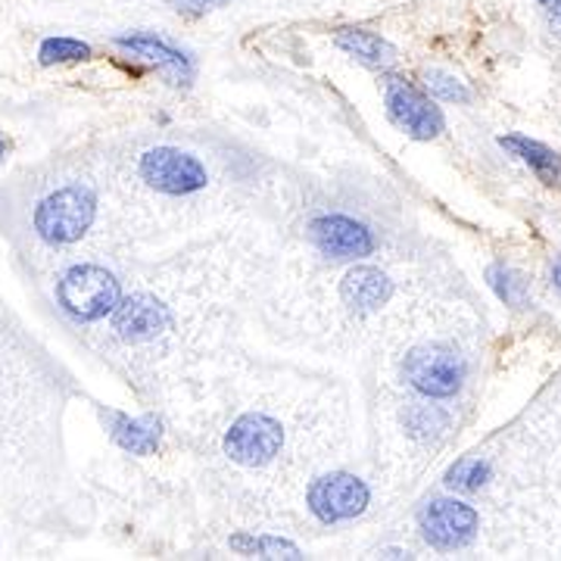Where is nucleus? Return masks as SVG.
I'll list each match as a JSON object with an SVG mask.
<instances>
[{
	"instance_id": "6",
	"label": "nucleus",
	"mask_w": 561,
	"mask_h": 561,
	"mask_svg": "<svg viewBox=\"0 0 561 561\" xmlns=\"http://www.w3.org/2000/svg\"><path fill=\"white\" fill-rule=\"evenodd\" d=\"M284 434L280 424L268 415L250 412L231 424L228 437H225V453L228 459L238 461L243 468H262L278 456Z\"/></svg>"
},
{
	"instance_id": "15",
	"label": "nucleus",
	"mask_w": 561,
	"mask_h": 561,
	"mask_svg": "<svg viewBox=\"0 0 561 561\" xmlns=\"http://www.w3.org/2000/svg\"><path fill=\"white\" fill-rule=\"evenodd\" d=\"M334 41H337L341 50H346L350 57H356V60L371 66V69H390L397 62V50L383 38H378V35L365 32V28H343V32H337Z\"/></svg>"
},
{
	"instance_id": "19",
	"label": "nucleus",
	"mask_w": 561,
	"mask_h": 561,
	"mask_svg": "<svg viewBox=\"0 0 561 561\" xmlns=\"http://www.w3.org/2000/svg\"><path fill=\"white\" fill-rule=\"evenodd\" d=\"M486 278H490V287L500 294V300H505L508 306H524V300H527V284H524L512 268L493 265V268L486 272Z\"/></svg>"
},
{
	"instance_id": "22",
	"label": "nucleus",
	"mask_w": 561,
	"mask_h": 561,
	"mask_svg": "<svg viewBox=\"0 0 561 561\" xmlns=\"http://www.w3.org/2000/svg\"><path fill=\"white\" fill-rule=\"evenodd\" d=\"M184 3H191V7H216L221 0H184Z\"/></svg>"
},
{
	"instance_id": "24",
	"label": "nucleus",
	"mask_w": 561,
	"mask_h": 561,
	"mask_svg": "<svg viewBox=\"0 0 561 561\" xmlns=\"http://www.w3.org/2000/svg\"><path fill=\"white\" fill-rule=\"evenodd\" d=\"M542 7H549V3H556V0H540Z\"/></svg>"
},
{
	"instance_id": "9",
	"label": "nucleus",
	"mask_w": 561,
	"mask_h": 561,
	"mask_svg": "<svg viewBox=\"0 0 561 561\" xmlns=\"http://www.w3.org/2000/svg\"><path fill=\"white\" fill-rule=\"evenodd\" d=\"M309 234L321 253L337 256V260H359L375 250L371 231L362 221L346 219V216H321L312 221Z\"/></svg>"
},
{
	"instance_id": "16",
	"label": "nucleus",
	"mask_w": 561,
	"mask_h": 561,
	"mask_svg": "<svg viewBox=\"0 0 561 561\" xmlns=\"http://www.w3.org/2000/svg\"><path fill=\"white\" fill-rule=\"evenodd\" d=\"M88 57H91V47H88L84 41H76V38H47L44 44H41V50H38L41 66L88 60Z\"/></svg>"
},
{
	"instance_id": "5",
	"label": "nucleus",
	"mask_w": 561,
	"mask_h": 561,
	"mask_svg": "<svg viewBox=\"0 0 561 561\" xmlns=\"http://www.w3.org/2000/svg\"><path fill=\"white\" fill-rule=\"evenodd\" d=\"M421 534L440 552L465 549L478 534V512L459 500H434L421 508Z\"/></svg>"
},
{
	"instance_id": "17",
	"label": "nucleus",
	"mask_w": 561,
	"mask_h": 561,
	"mask_svg": "<svg viewBox=\"0 0 561 561\" xmlns=\"http://www.w3.org/2000/svg\"><path fill=\"white\" fill-rule=\"evenodd\" d=\"M490 478V465L481 459H461L456 461L453 468H449V474H446V483L453 486V490H461V493H471V490H478L483 481Z\"/></svg>"
},
{
	"instance_id": "7",
	"label": "nucleus",
	"mask_w": 561,
	"mask_h": 561,
	"mask_svg": "<svg viewBox=\"0 0 561 561\" xmlns=\"http://www.w3.org/2000/svg\"><path fill=\"white\" fill-rule=\"evenodd\" d=\"M387 116L415 140H431L443 131L440 110L427 101L419 88H412L402 79H393L387 84Z\"/></svg>"
},
{
	"instance_id": "18",
	"label": "nucleus",
	"mask_w": 561,
	"mask_h": 561,
	"mask_svg": "<svg viewBox=\"0 0 561 561\" xmlns=\"http://www.w3.org/2000/svg\"><path fill=\"white\" fill-rule=\"evenodd\" d=\"M231 546L241 549V552H260L262 559H300V549L294 542L275 540V537H260V540H253V537H234Z\"/></svg>"
},
{
	"instance_id": "14",
	"label": "nucleus",
	"mask_w": 561,
	"mask_h": 561,
	"mask_svg": "<svg viewBox=\"0 0 561 561\" xmlns=\"http://www.w3.org/2000/svg\"><path fill=\"white\" fill-rule=\"evenodd\" d=\"M500 144L508 150V153H515L518 160H524L534 172H537V179L542 184H549V187H561V153H556L552 147H546L540 140H530L522 138V135H508V138H500Z\"/></svg>"
},
{
	"instance_id": "3",
	"label": "nucleus",
	"mask_w": 561,
	"mask_h": 561,
	"mask_svg": "<svg viewBox=\"0 0 561 561\" xmlns=\"http://www.w3.org/2000/svg\"><path fill=\"white\" fill-rule=\"evenodd\" d=\"M402 375L415 390L434 400H446L459 393L461 381H465V362L453 350L443 343H424L415 346L405 362H402Z\"/></svg>"
},
{
	"instance_id": "12",
	"label": "nucleus",
	"mask_w": 561,
	"mask_h": 561,
	"mask_svg": "<svg viewBox=\"0 0 561 561\" xmlns=\"http://www.w3.org/2000/svg\"><path fill=\"white\" fill-rule=\"evenodd\" d=\"M393 294V284L383 275L381 268H371V265H356L346 272V278L341 284V297L350 309L356 312H375L381 309L383 302L390 300Z\"/></svg>"
},
{
	"instance_id": "23",
	"label": "nucleus",
	"mask_w": 561,
	"mask_h": 561,
	"mask_svg": "<svg viewBox=\"0 0 561 561\" xmlns=\"http://www.w3.org/2000/svg\"><path fill=\"white\" fill-rule=\"evenodd\" d=\"M552 280H556V284H559V287H561V262H559V265H556V272H552Z\"/></svg>"
},
{
	"instance_id": "8",
	"label": "nucleus",
	"mask_w": 561,
	"mask_h": 561,
	"mask_svg": "<svg viewBox=\"0 0 561 561\" xmlns=\"http://www.w3.org/2000/svg\"><path fill=\"white\" fill-rule=\"evenodd\" d=\"M368 486L353 474H328L309 486V508L321 524L350 522L365 512Z\"/></svg>"
},
{
	"instance_id": "4",
	"label": "nucleus",
	"mask_w": 561,
	"mask_h": 561,
	"mask_svg": "<svg viewBox=\"0 0 561 561\" xmlns=\"http://www.w3.org/2000/svg\"><path fill=\"white\" fill-rule=\"evenodd\" d=\"M140 179L162 194L184 197L206 187V169L197 157L184 153L179 147H153L140 157Z\"/></svg>"
},
{
	"instance_id": "13",
	"label": "nucleus",
	"mask_w": 561,
	"mask_h": 561,
	"mask_svg": "<svg viewBox=\"0 0 561 561\" xmlns=\"http://www.w3.org/2000/svg\"><path fill=\"white\" fill-rule=\"evenodd\" d=\"M103 421L110 424V434L113 440L119 443L125 453L131 456H150L157 453L162 437V427L157 419H128V415H119V412H103Z\"/></svg>"
},
{
	"instance_id": "25",
	"label": "nucleus",
	"mask_w": 561,
	"mask_h": 561,
	"mask_svg": "<svg viewBox=\"0 0 561 561\" xmlns=\"http://www.w3.org/2000/svg\"><path fill=\"white\" fill-rule=\"evenodd\" d=\"M0 157H3V140H0Z\"/></svg>"
},
{
	"instance_id": "10",
	"label": "nucleus",
	"mask_w": 561,
	"mask_h": 561,
	"mask_svg": "<svg viewBox=\"0 0 561 561\" xmlns=\"http://www.w3.org/2000/svg\"><path fill=\"white\" fill-rule=\"evenodd\" d=\"M172 324L169 309L153 297H128L125 302L116 306V316H113V328L119 331V337L125 341H150V337H160L162 331Z\"/></svg>"
},
{
	"instance_id": "21",
	"label": "nucleus",
	"mask_w": 561,
	"mask_h": 561,
	"mask_svg": "<svg viewBox=\"0 0 561 561\" xmlns=\"http://www.w3.org/2000/svg\"><path fill=\"white\" fill-rule=\"evenodd\" d=\"M549 13H552V20H556L561 25V0H556V3H549Z\"/></svg>"
},
{
	"instance_id": "20",
	"label": "nucleus",
	"mask_w": 561,
	"mask_h": 561,
	"mask_svg": "<svg viewBox=\"0 0 561 561\" xmlns=\"http://www.w3.org/2000/svg\"><path fill=\"white\" fill-rule=\"evenodd\" d=\"M424 88L431 91V98L446 103H465L471 101L468 88L461 84L459 79H453L449 72H440V69H427L424 72Z\"/></svg>"
},
{
	"instance_id": "2",
	"label": "nucleus",
	"mask_w": 561,
	"mask_h": 561,
	"mask_svg": "<svg viewBox=\"0 0 561 561\" xmlns=\"http://www.w3.org/2000/svg\"><path fill=\"white\" fill-rule=\"evenodd\" d=\"M98 213V201L91 187H62L57 194L44 197L35 213V228L47 243H72L91 228Z\"/></svg>"
},
{
	"instance_id": "1",
	"label": "nucleus",
	"mask_w": 561,
	"mask_h": 561,
	"mask_svg": "<svg viewBox=\"0 0 561 561\" xmlns=\"http://www.w3.org/2000/svg\"><path fill=\"white\" fill-rule=\"evenodd\" d=\"M57 300L79 321H98L119 306V280L101 265H76L57 284Z\"/></svg>"
},
{
	"instance_id": "11",
	"label": "nucleus",
	"mask_w": 561,
	"mask_h": 561,
	"mask_svg": "<svg viewBox=\"0 0 561 561\" xmlns=\"http://www.w3.org/2000/svg\"><path fill=\"white\" fill-rule=\"evenodd\" d=\"M116 44H119L122 50H131L135 57L157 62V69L165 72L175 84H187V81L194 79V66H191V60H187L181 50H175L172 44H165L160 35H153V32L122 35V38H116Z\"/></svg>"
}]
</instances>
